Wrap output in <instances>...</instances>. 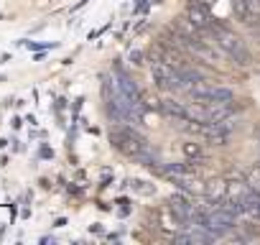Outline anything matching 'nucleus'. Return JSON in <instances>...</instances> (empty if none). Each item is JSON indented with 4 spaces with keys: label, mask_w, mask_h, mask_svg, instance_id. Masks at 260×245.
<instances>
[{
    "label": "nucleus",
    "mask_w": 260,
    "mask_h": 245,
    "mask_svg": "<svg viewBox=\"0 0 260 245\" xmlns=\"http://www.w3.org/2000/svg\"><path fill=\"white\" fill-rule=\"evenodd\" d=\"M204 36H212L214 41H217V46L227 54V56H232L240 67H250L252 64V54L247 51V46H245V41L237 36V34H232L227 26H222V23H212V28L204 34Z\"/></svg>",
    "instance_id": "nucleus-1"
},
{
    "label": "nucleus",
    "mask_w": 260,
    "mask_h": 245,
    "mask_svg": "<svg viewBox=\"0 0 260 245\" xmlns=\"http://www.w3.org/2000/svg\"><path fill=\"white\" fill-rule=\"evenodd\" d=\"M110 143H112V148H117L127 159H136L138 154H143L146 148H151L148 146V138L143 133H138L133 126H127V122H120L117 128L110 131Z\"/></svg>",
    "instance_id": "nucleus-2"
},
{
    "label": "nucleus",
    "mask_w": 260,
    "mask_h": 245,
    "mask_svg": "<svg viewBox=\"0 0 260 245\" xmlns=\"http://www.w3.org/2000/svg\"><path fill=\"white\" fill-rule=\"evenodd\" d=\"M115 79H117V87H120V92L130 100V105L136 107V112H138V117H143V112H146V105H143V92H141V87H138V82L130 77L120 64H115Z\"/></svg>",
    "instance_id": "nucleus-3"
},
{
    "label": "nucleus",
    "mask_w": 260,
    "mask_h": 245,
    "mask_svg": "<svg viewBox=\"0 0 260 245\" xmlns=\"http://www.w3.org/2000/svg\"><path fill=\"white\" fill-rule=\"evenodd\" d=\"M207 8H209V6L199 3V0H189V6H186V18H189L202 34H207V31L212 28V23H214V18L209 16Z\"/></svg>",
    "instance_id": "nucleus-4"
},
{
    "label": "nucleus",
    "mask_w": 260,
    "mask_h": 245,
    "mask_svg": "<svg viewBox=\"0 0 260 245\" xmlns=\"http://www.w3.org/2000/svg\"><path fill=\"white\" fill-rule=\"evenodd\" d=\"M161 112H166L169 117H174V120H179V122H184V120H191V115H189V107L186 105H181V102H176V100H161Z\"/></svg>",
    "instance_id": "nucleus-5"
},
{
    "label": "nucleus",
    "mask_w": 260,
    "mask_h": 245,
    "mask_svg": "<svg viewBox=\"0 0 260 245\" xmlns=\"http://www.w3.org/2000/svg\"><path fill=\"white\" fill-rule=\"evenodd\" d=\"M181 148H184V156H186V159H191V161L204 159V151H202V146H199V143H184Z\"/></svg>",
    "instance_id": "nucleus-6"
},
{
    "label": "nucleus",
    "mask_w": 260,
    "mask_h": 245,
    "mask_svg": "<svg viewBox=\"0 0 260 245\" xmlns=\"http://www.w3.org/2000/svg\"><path fill=\"white\" fill-rule=\"evenodd\" d=\"M130 187H133L136 192H141V194H153L156 192V187H146L148 181H141V179H133V181H127Z\"/></svg>",
    "instance_id": "nucleus-7"
},
{
    "label": "nucleus",
    "mask_w": 260,
    "mask_h": 245,
    "mask_svg": "<svg viewBox=\"0 0 260 245\" xmlns=\"http://www.w3.org/2000/svg\"><path fill=\"white\" fill-rule=\"evenodd\" d=\"M247 8H250V16H252V23H260V0H245Z\"/></svg>",
    "instance_id": "nucleus-8"
},
{
    "label": "nucleus",
    "mask_w": 260,
    "mask_h": 245,
    "mask_svg": "<svg viewBox=\"0 0 260 245\" xmlns=\"http://www.w3.org/2000/svg\"><path fill=\"white\" fill-rule=\"evenodd\" d=\"M26 49H31V51H44V49H54L56 44H41V41H21Z\"/></svg>",
    "instance_id": "nucleus-9"
},
{
    "label": "nucleus",
    "mask_w": 260,
    "mask_h": 245,
    "mask_svg": "<svg viewBox=\"0 0 260 245\" xmlns=\"http://www.w3.org/2000/svg\"><path fill=\"white\" fill-rule=\"evenodd\" d=\"M151 6V0H138V3L133 6V13H141V11H146Z\"/></svg>",
    "instance_id": "nucleus-10"
},
{
    "label": "nucleus",
    "mask_w": 260,
    "mask_h": 245,
    "mask_svg": "<svg viewBox=\"0 0 260 245\" xmlns=\"http://www.w3.org/2000/svg\"><path fill=\"white\" fill-rule=\"evenodd\" d=\"M130 64H143V54L141 51H130Z\"/></svg>",
    "instance_id": "nucleus-11"
},
{
    "label": "nucleus",
    "mask_w": 260,
    "mask_h": 245,
    "mask_svg": "<svg viewBox=\"0 0 260 245\" xmlns=\"http://www.w3.org/2000/svg\"><path fill=\"white\" fill-rule=\"evenodd\" d=\"M51 156H54V154H51L49 148H41V159H51Z\"/></svg>",
    "instance_id": "nucleus-12"
},
{
    "label": "nucleus",
    "mask_w": 260,
    "mask_h": 245,
    "mask_svg": "<svg viewBox=\"0 0 260 245\" xmlns=\"http://www.w3.org/2000/svg\"><path fill=\"white\" fill-rule=\"evenodd\" d=\"M199 3H204V6H214L217 0H199Z\"/></svg>",
    "instance_id": "nucleus-13"
}]
</instances>
